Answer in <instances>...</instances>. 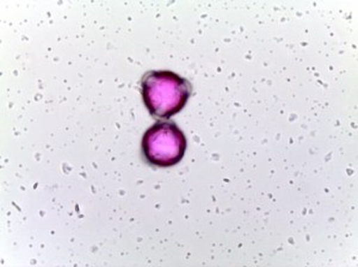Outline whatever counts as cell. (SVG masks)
Returning <instances> with one entry per match:
<instances>
[{"instance_id": "1", "label": "cell", "mask_w": 358, "mask_h": 267, "mask_svg": "<svg viewBox=\"0 0 358 267\" xmlns=\"http://www.w3.org/2000/svg\"><path fill=\"white\" fill-rule=\"evenodd\" d=\"M143 99L148 111L157 118L172 117L187 104L192 84L170 71H152L141 80Z\"/></svg>"}, {"instance_id": "2", "label": "cell", "mask_w": 358, "mask_h": 267, "mask_svg": "<svg viewBox=\"0 0 358 267\" xmlns=\"http://www.w3.org/2000/svg\"><path fill=\"white\" fill-rule=\"evenodd\" d=\"M185 150V135L171 122H157L143 135V157L155 166H175L183 159Z\"/></svg>"}]
</instances>
